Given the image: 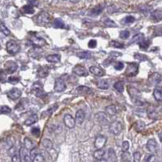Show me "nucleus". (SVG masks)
<instances>
[{
  "instance_id": "61",
  "label": "nucleus",
  "mask_w": 162,
  "mask_h": 162,
  "mask_svg": "<svg viewBox=\"0 0 162 162\" xmlns=\"http://www.w3.org/2000/svg\"><path fill=\"white\" fill-rule=\"evenodd\" d=\"M64 1H65V0H64Z\"/></svg>"
},
{
  "instance_id": "17",
  "label": "nucleus",
  "mask_w": 162,
  "mask_h": 162,
  "mask_svg": "<svg viewBox=\"0 0 162 162\" xmlns=\"http://www.w3.org/2000/svg\"><path fill=\"white\" fill-rule=\"evenodd\" d=\"M149 81H150V82H151V84H153V85H156V84L159 83L160 82H161V75L159 74V73H151V75L149 76Z\"/></svg>"
},
{
  "instance_id": "59",
  "label": "nucleus",
  "mask_w": 162,
  "mask_h": 162,
  "mask_svg": "<svg viewBox=\"0 0 162 162\" xmlns=\"http://www.w3.org/2000/svg\"><path fill=\"white\" fill-rule=\"evenodd\" d=\"M100 162H107V161H106V160H104V159H103V158H102V159L100 160Z\"/></svg>"
},
{
  "instance_id": "15",
  "label": "nucleus",
  "mask_w": 162,
  "mask_h": 162,
  "mask_svg": "<svg viewBox=\"0 0 162 162\" xmlns=\"http://www.w3.org/2000/svg\"><path fill=\"white\" fill-rule=\"evenodd\" d=\"M147 147L148 151H151V152L157 151V147H158L157 141L155 139H149L147 141Z\"/></svg>"
},
{
  "instance_id": "18",
  "label": "nucleus",
  "mask_w": 162,
  "mask_h": 162,
  "mask_svg": "<svg viewBox=\"0 0 162 162\" xmlns=\"http://www.w3.org/2000/svg\"><path fill=\"white\" fill-rule=\"evenodd\" d=\"M105 112H106L107 115H109V116H111V117H113V116H115V115L117 114L118 108H117V107L115 106V105L112 104V105H109V106L106 107Z\"/></svg>"
},
{
  "instance_id": "54",
  "label": "nucleus",
  "mask_w": 162,
  "mask_h": 162,
  "mask_svg": "<svg viewBox=\"0 0 162 162\" xmlns=\"http://www.w3.org/2000/svg\"><path fill=\"white\" fill-rule=\"evenodd\" d=\"M96 45H97V42H96V40L91 39V40H90L89 42H88V46H89L90 48H95V46H96Z\"/></svg>"
},
{
  "instance_id": "51",
  "label": "nucleus",
  "mask_w": 162,
  "mask_h": 162,
  "mask_svg": "<svg viewBox=\"0 0 162 162\" xmlns=\"http://www.w3.org/2000/svg\"><path fill=\"white\" fill-rule=\"evenodd\" d=\"M141 161V155L139 151H135L134 153V162H140Z\"/></svg>"
},
{
  "instance_id": "46",
  "label": "nucleus",
  "mask_w": 162,
  "mask_h": 162,
  "mask_svg": "<svg viewBox=\"0 0 162 162\" xmlns=\"http://www.w3.org/2000/svg\"><path fill=\"white\" fill-rule=\"evenodd\" d=\"M129 36V32L128 30H123L120 33V38L122 39H127Z\"/></svg>"
},
{
  "instance_id": "7",
  "label": "nucleus",
  "mask_w": 162,
  "mask_h": 162,
  "mask_svg": "<svg viewBox=\"0 0 162 162\" xmlns=\"http://www.w3.org/2000/svg\"><path fill=\"white\" fill-rule=\"evenodd\" d=\"M64 125L67 126L68 128L69 129L74 128V126L76 125L75 119L71 115H69V114H66L64 117Z\"/></svg>"
},
{
  "instance_id": "55",
  "label": "nucleus",
  "mask_w": 162,
  "mask_h": 162,
  "mask_svg": "<svg viewBox=\"0 0 162 162\" xmlns=\"http://www.w3.org/2000/svg\"><path fill=\"white\" fill-rule=\"evenodd\" d=\"M123 68H124V64L122 62H118L114 65V68L117 69V70H122V69H123Z\"/></svg>"
},
{
  "instance_id": "23",
  "label": "nucleus",
  "mask_w": 162,
  "mask_h": 162,
  "mask_svg": "<svg viewBox=\"0 0 162 162\" xmlns=\"http://www.w3.org/2000/svg\"><path fill=\"white\" fill-rule=\"evenodd\" d=\"M97 87L102 90H107L109 87V82L108 80H101L97 82Z\"/></svg>"
},
{
  "instance_id": "43",
  "label": "nucleus",
  "mask_w": 162,
  "mask_h": 162,
  "mask_svg": "<svg viewBox=\"0 0 162 162\" xmlns=\"http://www.w3.org/2000/svg\"><path fill=\"white\" fill-rule=\"evenodd\" d=\"M134 21H135V19H134V17H133L132 16H128V17H125V19L123 20V22L125 23V24H132L133 22H134Z\"/></svg>"
},
{
  "instance_id": "58",
  "label": "nucleus",
  "mask_w": 162,
  "mask_h": 162,
  "mask_svg": "<svg viewBox=\"0 0 162 162\" xmlns=\"http://www.w3.org/2000/svg\"><path fill=\"white\" fill-rule=\"evenodd\" d=\"M70 2H72V3H78V2H79L80 0H69Z\"/></svg>"
},
{
  "instance_id": "22",
  "label": "nucleus",
  "mask_w": 162,
  "mask_h": 162,
  "mask_svg": "<svg viewBox=\"0 0 162 162\" xmlns=\"http://www.w3.org/2000/svg\"><path fill=\"white\" fill-rule=\"evenodd\" d=\"M48 74H49V70L46 67H41L38 70V75H39V77L42 78L47 77Z\"/></svg>"
},
{
  "instance_id": "16",
  "label": "nucleus",
  "mask_w": 162,
  "mask_h": 162,
  "mask_svg": "<svg viewBox=\"0 0 162 162\" xmlns=\"http://www.w3.org/2000/svg\"><path fill=\"white\" fill-rule=\"evenodd\" d=\"M76 92L78 94H82V95H88L92 92V90L86 86H79L76 88Z\"/></svg>"
},
{
  "instance_id": "21",
  "label": "nucleus",
  "mask_w": 162,
  "mask_h": 162,
  "mask_svg": "<svg viewBox=\"0 0 162 162\" xmlns=\"http://www.w3.org/2000/svg\"><path fill=\"white\" fill-rule=\"evenodd\" d=\"M38 120H39L38 115H37V114H33V115H31V116L25 122V125H31L34 124L36 122H38Z\"/></svg>"
},
{
  "instance_id": "19",
  "label": "nucleus",
  "mask_w": 162,
  "mask_h": 162,
  "mask_svg": "<svg viewBox=\"0 0 162 162\" xmlns=\"http://www.w3.org/2000/svg\"><path fill=\"white\" fill-rule=\"evenodd\" d=\"M154 98L157 101L161 102L162 101V87H157L153 91Z\"/></svg>"
},
{
  "instance_id": "12",
  "label": "nucleus",
  "mask_w": 162,
  "mask_h": 162,
  "mask_svg": "<svg viewBox=\"0 0 162 162\" xmlns=\"http://www.w3.org/2000/svg\"><path fill=\"white\" fill-rule=\"evenodd\" d=\"M7 95H8L9 98H11V100H17L21 95V90L17 89V88H13L10 91H8Z\"/></svg>"
},
{
  "instance_id": "57",
  "label": "nucleus",
  "mask_w": 162,
  "mask_h": 162,
  "mask_svg": "<svg viewBox=\"0 0 162 162\" xmlns=\"http://www.w3.org/2000/svg\"><path fill=\"white\" fill-rule=\"evenodd\" d=\"M159 138H160V140H161V142L162 143V133H161V134H159Z\"/></svg>"
},
{
  "instance_id": "10",
  "label": "nucleus",
  "mask_w": 162,
  "mask_h": 162,
  "mask_svg": "<svg viewBox=\"0 0 162 162\" xmlns=\"http://www.w3.org/2000/svg\"><path fill=\"white\" fill-rule=\"evenodd\" d=\"M54 89L57 92H62L64 91V90L66 89V84L64 82V81L62 78L57 79L55 82V86H54Z\"/></svg>"
},
{
  "instance_id": "1",
  "label": "nucleus",
  "mask_w": 162,
  "mask_h": 162,
  "mask_svg": "<svg viewBox=\"0 0 162 162\" xmlns=\"http://www.w3.org/2000/svg\"><path fill=\"white\" fill-rule=\"evenodd\" d=\"M50 20H51V17L50 16V14H48L46 11H42L41 13L38 15L36 21L39 25H45L49 24L50 22Z\"/></svg>"
},
{
  "instance_id": "31",
  "label": "nucleus",
  "mask_w": 162,
  "mask_h": 162,
  "mask_svg": "<svg viewBox=\"0 0 162 162\" xmlns=\"http://www.w3.org/2000/svg\"><path fill=\"white\" fill-rule=\"evenodd\" d=\"M143 39H144V35H143V34H136V35H134L132 40L130 41V42L131 43H133V42H140L141 41H143Z\"/></svg>"
},
{
  "instance_id": "36",
  "label": "nucleus",
  "mask_w": 162,
  "mask_h": 162,
  "mask_svg": "<svg viewBox=\"0 0 162 162\" xmlns=\"http://www.w3.org/2000/svg\"><path fill=\"white\" fill-rule=\"evenodd\" d=\"M110 46H112V47H115V48H119V49H122V48H124V44L121 43V42H118L117 41H112L110 42Z\"/></svg>"
},
{
  "instance_id": "48",
  "label": "nucleus",
  "mask_w": 162,
  "mask_h": 162,
  "mask_svg": "<svg viewBox=\"0 0 162 162\" xmlns=\"http://www.w3.org/2000/svg\"><path fill=\"white\" fill-rule=\"evenodd\" d=\"M145 162H157V157L155 155H148L146 157Z\"/></svg>"
},
{
  "instance_id": "6",
  "label": "nucleus",
  "mask_w": 162,
  "mask_h": 162,
  "mask_svg": "<svg viewBox=\"0 0 162 162\" xmlns=\"http://www.w3.org/2000/svg\"><path fill=\"white\" fill-rule=\"evenodd\" d=\"M17 68H18V64L13 60L7 61L4 64V70L9 74L15 73L17 70Z\"/></svg>"
},
{
  "instance_id": "60",
  "label": "nucleus",
  "mask_w": 162,
  "mask_h": 162,
  "mask_svg": "<svg viewBox=\"0 0 162 162\" xmlns=\"http://www.w3.org/2000/svg\"><path fill=\"white\" fill-rule=\"evenodd\" d=\"M94 162H100V161H97V160H96V161H94Z\"/></svg>"
},
{
  "instance_id": "27",
  "label": "nucleus",
  "mask_w": 162,
  "mask_h": 162,
  "mask_svg": "<svg viewBox=\"0 0 162 162\" xmlns=\"http://www.w3.org/2000/svg\"><path fill=\"white\" fill-rule=\"evenodd\" d=\"M104 150H103L102 148L101 149H97L96 151L94 152V157H95V160L97 161H100L101 159L103 158V157L104 156Z\"/></svg>"
},
{
  "instance_id": "30",
  "label": "nucleus",
  "mask_w": 162,
  "mask_h": 162,
  "mask_svg": "<svg viewBox=\"0 0 162 162\" xmlns=\"http://www.w3.org/2000/svg\"><path fill=\"white\" fill-rule=\"evenodd\" d=\"M53 26H54V28L56 29H62L64 27V21H62L61 19L57 18L53 22Z\"/></svg>"
},
{
  "instance_id": "3",
  "label": "nucleus",
  "mask_w": 162,
  "mask_h": 162,
  "mask_svg": "<svg viewBox=\"0 0 162 162\" xmlns=\"http://www.w3.org/2000/svg\"><path fill=\"white\" fill-rule=\"evenodd\" d=\"M95 120L98 124L100 125H108L109 124V121L108 118V115L106 112H98L95 117Z\"/></svg>"
},
{
  "instance_id": "47",
  "label": "nucleus",
  "mask_w": 162,
  "mask_h": 162,
  "mask_svg": "<svg viewBox=\"0 0 162 162\" xmlns=\"http://www.w3.org/2000/svg\"><path fill=\"white\" fill-rule=\"evenodd\" d=\"M32 162H44V157L42 154H38L36 157L33 159Z\"/></svg>"
},
{
  "instance_id": "33",
  "label": "nucleus",
  "mask_w": 162,
  "mask_h": 162,
  "mask_svg": "<svg viewBox=\"0 0 162 162\" xmlns=\"http://www.w3.org/2000/svg\"><path fill=\"white\" fill-rule=\"evenodd\" d=\"M22 10L26 14H33V13H34V9L31 5L25 6L22 8Z\"/></svg>"
},
{
  "instance_id": "9",
  "label": "nucleus",
  "mask_w": 162,
  "mask_h": 162,
  "mask_svg": "<svg viewBox=\"0 0 162 162\" xmlns=\"http://www.w3.org/2000/svg\"><path fill=\"white\" fill-rule=\"evenodd\" d=\"M73 73L79 77H86L88 75V71L82 65H77L73 68Z\"/></svg>"
},
{
  "instance_id": "26",
  "label": "nucleus",
  "mask_w": 162,
  "mask_h": 162,
  "mask_svg": "<svg viewBox=\"0 0 162 162\" xmlns=\"http://www.w3.org/2000/svg\"><path fill=\"white\" fill-rule=\"evenodd\" d=\"M42 144L45 149H46V150H50L53 147V143H52L51 140L48 139H45L42 140Z\"/></svg>"
},
{
  "instance_id": "35",
  "label": "nucleus",
  "mask_w": 162,
  "mask_h": 162,
  "mask_svg": "<svg viewBox=\"0 0 162 162\" xmlns=\"http://www.w3.org/2000/svg\"><path fill=\"white\" fill-rule=\"evenodd\" d=\"M0 30H1V32L4 34V35H6V36H8V35H10V34H11L10 30L7 28V26H6L4 24H1V25H0Z\"/></svg>"
},
{
  "instance_id": "44",
  "label": "nucleus",
  "mask_w": 162,
  "mask_h": 162,
  "mask_svg": "<svg viewBox=\"0 0 162 162\" xmlns=\"http://www.w3.org/2000/svg\"><path fill=\"white\" fill-rule=\"evenodd\" d=\"M121 157L123 162L128 161V160L129 159V153L128 151H122V153L121 154Z\"/></svg>"
},
{
  "instance_id": "50",
  "label": "nucleus",
  "mask_w": 162,
  "mask_h": 162,
  "mask_svg": "<svg viewBox=\"0 0 162 162\" xmlns=\"http://www.w3.org/2000/svg\"><path fill=\"white\" fill-rule=\"evenodd\" d=\"M31 133H32V134H34V136L39 137L40 134V129L39 127H34V128L31 129Z\"/></svg>"
},
{
  "instance_id": "25",
  "label": "nucleus",
  "mask_w": 162,
  "mask_h": 162,
  "mask_svg": "<svg viewBox=\"0 0 162 162\" xmlns=\"http://www.w3.org/2000/svg\"><path fill=\"white\" fill-rule=\"evenodd\" d=\"M117 156L116 152L113 149H109L108 156V162H117Z\"/></svg>"
},
{
  "instance_id": "4",
  "label": "nucleus",
  "mask_w": 162,
  "mask_h": 162,
  "mask_svg": "<svg viewBox=\"0 0 162 162\" xmlns=\"http://www.w3.org/2000/svg\"><path fill=\"white\" fill-rule=\"evenodd\" d=\"M139 73V64L136 63H129L127 65L125 74L128 77H134Z\"/></svg>"
},
{
  "instance_id": "37",
  "label": "nucleus",
  "mask_w": 162,
  "mask_h": 162,
  "mask_svg": "<svg viewBox=\"0 0 162 162\" xmlns=\"http://www.w3.org/2000/svg\"><path fill=\"white\" fill-rule=\"evenodd\" d=\"M151 17H154L157 21H160L162 19V13L160 11H155L154 12H152Z\"/></svg>"
},
{
  "instance_id": "52",
  "label": "nucleus",
  "mask_w": 162,
  "mask_h": 162,
  "mask_svg": "<svg viewBox=\"0 0 162 162\" xmlns=\"http://www.w3.org/2000/svg\"><path fill=\"white\" fill-rule=\"evenodd\" d=\"M11 162H22L21 157H20L19 154H17V155L11 157Z\"/></svg>"
},
{
  "instance_id": "28",
  "label": "nucleus",
  "mask_w": 162,
  "mask_h": 162,
  "mask_svg": "<svg viewBox=\"0 0 162 162\" xmlns=\"http://www.w3.org/2000/svg\"><path fill=\"white\" fill-rule=\"evenodd\" d=\"M24 145H25V147L27 149V150H31L32 148H34V143L32 142V140L29 138H25V140H24Z\"/></svg>"
},
{
  "instance_id": "5",
  "label": "nucleus",
  "mask_w": 162,
  "mask_h": 162,
  "mask_svg": "<svg viewBox=\"0 0 162 162\" xmlns=\"http://www.w3.org/2000/svg\"><path fill=\"white\" fill-rule=\"evenodd\" d=\"M122 130V125L118 121L112 122L109 124V131L114 135H118Z\"/></svg>"
},
{
  "instance_id": "13",
  "label": "nucleus",
  "mask_w": 162,
  "mask_h": 162,
  "mask_svg": "<svg viewBox=\"0 0 162 162\" xmlns=\"http://www.w3.org/2000/svg\"><path fill=\"white\" fill-rule=\"evenodd\" d=\"M89 71L92 74H94L95 76H98V77H102L105 74V71L104 69H102L100 68L96 67V66H91L90 67Z\"/></svg>"
},
{
  "instance_id": "14",
  "label": "nucleus",
  "mask_w": 162,
  "mask_h": 162,
  "mask_svg": "<svg viewBox=\"0 0 162 162\" xmlns=\"http://www.w3.org/2000/svg\"><path fill=\"white\" fill-rule=\"evenodd\" d=\"M85 112H84L83 110H82V109H80L78 110V112H76V116H75V122L77 124H78V125H81V124H82L84 122V120H85Z\"/></svg>"
},
{
  "instance_id": "40",
  "label": "nucleus",
  "mask_w": 162,
  "mask_h": 162,
  "mask_svg": "<svg viewBox=\"0 0 162 162\" xmlns=\"http://www.w3.org/2000/svg\"><path fill=\"white\" fill-rule=\"evenodd\" d=\"M7 73L4 69H0V82H5L7 79Z\"/></svg>"
},
{
  "instance_id": "56",
  "label": "nucleus",
  "mask_w": 162,
  "mask_h": 162,
  "mask_svg": "<svg viewBox=\"0 0 162 162\" xmlns=\"http://www.w3.org/2000/svg\"><path fill=\"white\" fill-rule=\"evenodd\" d=\"M30 3H31V5L37 6L38 3H39V2H38V0H30Z\"/></svg>"
},
{
  "instance_id": "24",
  "label": "nucleus",
  "mask_w": 162,
  "mask_h": 162,
  "mask_svg": "<svg viewBox=\"0 0 162 162\" xmlns=\"http://www.w3.org/2000/svg\"><path fill=\"white\" fill-rule=\"evenodd\" d=\"M103 8H104V5H102V4H99V5H97L96 7H95L93 9H91V10H90V15H92V16H97V15H99L101 11H102Z\"/></svg>"
},
{
  "instance_id": "41",
  "label": "nucleus",
  "mask_w": 162,
  "mask_h": 162,
  "mask_svg": "<svg viewBox=\"0 0 162 162\" xmlns=\"http://www.w3.org/2000/svg\"><path fill=\"white\" fill-rule=\"evenodd\" d=\"M134 58L139 60H141V61H144V60H147V57L145 56V55H143V54H139V53H136L134 54Z\"/></svg>"
},
{
  "instance_id": "20",
  "label": "nucleus",
  "mask_w": 162,
  "mask_h": 162,
  "mask_svg": "<svg viewBox=\"0 0 162 162\" xmlns=\"http://www.w3.org/2000/svg\"><path fill=\"white\" fill-rule=\"evenodd\" d=\"M46 61L49 63H57L60 60V56L59 54H54V55H50L46 57Z\"/></svg>"
},
{
  "instance_id": "32",
  "label": "nucleus",
  "mask_w": 162,
  "mask_h": 162,
  "mask_svg": "<svg viewBox=\"0 0 162 162\" xmlns=\"http://www.w3.org/2000/svg\"><path fill=\"white\" fill-rule=\"evenodd\" d=\"M77 56H78L79 58L81 59H90L91 57V53L89 52V51H81V52H78L77 53Z\"/></svg>"
},
{
  "instance_id": "34",
  "label": "nucleus",
  "mask_w": 162,
  "mask_h": 162,
  "mask_svg": "<svg viewBox=\"0 0 162 162\" xmlns=\"http://www.w3.org/2000/svg\"><path fill=\"white\" fill-rule=\"evenodd\" d=\"M104 24L106 26H108V27H118V25H116V23L114 22L113 21H112V20L108 19V18H107V19H105L104 21Z\"/></svg>"
},
{
  "instance_id": "39",
  "label": "nucleus",
  "mask_w": 162,
  "mask_h": 162,
  "mask_svg": "<svg viewBox=\"0 0 162 162\" xmlns=\"http://www.w3.org/2000/svg\"><path fill=\"white\" fill-rule=\"evenodd\" d=\"M11 112V109L8 106H2L0 108V112L1 113H3V114H8Z\"/></svg>"
},
{
  "instance_id": "49",
  "label": "nucleus",
  "mask_w": 162,
  "mask_h": 162,
  "mask_svg": "<svg viewBox=\"0 0 162 162\" xmlns=\"http://www.w3.org/2000/svg\"><path fill=\"white\" fill-rule=\"evenodd\" d=\"M38 154H39V153H38V149H37L36 147H34V148H32V149L30 150L29 156H30V157H31L32 161H33V159H34V157H36V156H37Z\"/></svg>"
},
{
  "instance_id": "38",
  "label": "nucleus",
  "mask_w": 162,
  "mask_h": 162,
  "mask_svg": "<svg viewBox=\"0 0 162 162\" xmlns=\"http://www.w3.org/2000/svg\"><path fill=\"white\" fill-rule=\"evenodd\" d=\"M139 46L141 49L145 50V49H147L149 46V41H145V40L143 39V41H141L140 42H139Z\"/></svg>"
},
{
  "instance_id": "42",
  "label": "nucleus",
  "mask_w": 162,
  "mask_h": 162,
  "mask_svg": "<svg viewBox=\"0 0 162 162\" xmlns=\"http://www.w3.org/2000/svg\"><path fill=\"white\" fill-rule=\"evenodd\" d=\"M20 80H21V78H20L19 77H14V76H11V77H9L8 79H7V81L11 84L18 83V82H20Z\"/></svg>"
},
{
  "instance_id": "11",
  "label": "nucleus",
  "mask_w": 162,
  "mask_h": 162,
  "mask_svg": "<svg viewBox=\"0 0 162 162\" xmlns=\"http://www.w3.org/2000/svg\"><path fill=\"white\" fill-rule=\"evenodd\" d=\"M30 42H32V44L35 46H38V47H42L46 44V41L42 38L39 37H32L30 38Z\"/></svg>"
},
{
  "instance_id": "53",
  "label": "nucleus",
  "mask_w": 162,
  "mask_h": 162,
  "mask_svg": "<svg viewBox=\"0 0 162 162\" xmlns=\"http://www.w3.org/2000/svg\"><path fill=\"white\" fill-rule=\"evenodd\" d=\"M129 147V143L128 141H124L122 143V151H127Z\"/></svg>"
},
{
  "instance_id": "29",
  "label": "nucleus",
  "mask_w": 162,
  "mask_h": 162,
  "mask_svg": "<svg viewBox=\"0 0 162 162\" xmlns=\"http://www.w3.org/2000/svg\"><path fill=\"white\" fill-rule=\"evenodd\" d=\"M113 87L117 91L122 93L124 91V82H118L113 84Z\"/></svg>"
},
{
  "instance_id": "45",
  "label": "nucleus",
  "mask_w": 162,
  "mask_h": 162,
  "mask_svg": "<svg viewBox=\"0 0 162 162\" xmlns=\"http://www.w3.org/2000/svg\"><path fill=\"white\" fill-rule=\"evenodd\" d=\"M17 154H18V153H17V147H14V146H11V147L9 148V150H8V155H9L10 157H13V156H15V155H17Z\"/></svg>"
},
{
  "instance_id": "2",
  "label": "nucleus",
  "mask_w": 162,
  "mask_h": 162,
  "mask_svg": "<svg viewBox=\"0 0 162 162\" xmlns=\"http://www.w3.org/2000/svg\"><path fill=\"white\" fill-rule=\"evenodd\" d=\"M21 50V46L15 41H9L7 43V50L11 55H16Z\"/></svg>"
},
{
  "instance_id": "8",
  "label": "nucleus",
  "mask_w": 162,
  "mask_h": 162,
  "mask_svg": "<svg viewBox=\"0 0 162 162\" xmlns=\"http://www.w3.org/2000/svg\"><path fill=\"white\" fill-rule=\"evenodd\" d=\"M107 142V139L104 137V136H103V135H99V136H97L96 138H95V147L97 148V149H101V148H103L104 145H105V143H106Z\"/></svg>"
}]
</instances>
